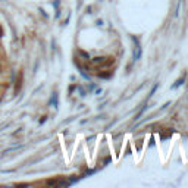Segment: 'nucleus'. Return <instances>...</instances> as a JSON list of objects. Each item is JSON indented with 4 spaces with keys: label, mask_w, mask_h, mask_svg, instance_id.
<instances>
[{
    "label": "nucleus",
    "mask_w": 188,
    "mask_h": 188,
    "mask_svg": "<svg viewBox=\"0 0 188 188\" xmlns=\"http://www.w3.org/2000/svg\"><path fill=\"white\" fill-rule=\"evenodd\" d=\"M104 59H106V57H103V56H97V57H94L93 59V63H96V65H101V63L104 62Z\"/></svg>",
    "instance_id": "f03ea898"
},
{
    "label": "nucleus",
    "mask_w": 188,
    "mask_h": 188,
    "mask_svg": "<svg viewBox=\"0 0 188 188\" xmlns=\"http://www.w3.org/2000/svg\"><path fill=\"white\" fill-rule=\"evenodd\" d=\"M46 185H49V187H59V185H65V182H62L61 179H47Z\"/></svg>",
    "instance_id": "f257e3e1"
},
{
    "label": "nucleus",
    "mask_w": 188,
    "mask_h": 188,
    "mask_svg": "<svg viewBox=\"0 0 188 188\" xmlns=\"http://www.w3.org/2000/svg\"><path fill=\"white\" fill-rule=\"evenodd\" d=\"M78 56L81 59H90V54L87 52H84V50H78Z\"/></svg>",
    "instance_id": "7ed1b4c3"
}]
</instances>
